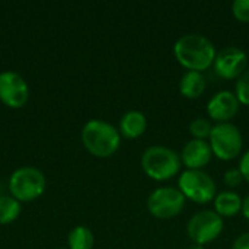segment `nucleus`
Segmentation results:
<instances>
[{
  "instance_id": "obj_15",
  "label": "nucleus",
  "mask_w": 249,
  "mask_h": 249,
  "mask_svg": "<svg viewBox=\"0 0 249 249\" xmlns=\"http://www.w3.org/2000/svg\"><path fill=\"white\" fill-rule=\"evenodd\" d=\"M206 90V79L200 71L188 70L179 80V92L188 99L200 98Z\"/></svg>"
},
{
  "instance_id": "obj_25",
  "label": "nucleus",
  "mask_w": 249,
  "mask_h": 249,
  "mask_svg": "<svg viewBox=\"0 0 249 249\" xmlns=\"http://www.w3.org/2000/svg\"><path fill=\"white\" fill-rule=\"evenodd\" d=\"M190 249H203V247H200V245H196V244H194V245H193Z\"/></svg>"
},
{
  "instance_id": "obj_23",
  "label": "nucleus",
  "mask_w": 249,
  "mask_h": 249,
  "mask_svg": "<svg viewBox=\"0 0 249 249\" xmlns=\"http://www.w3.org/2000/svg\"><path fill=\"white\" fill-rule=\"evenodd\" d=\"M232 249H249V232L238 236L232 245Z\"/></svg>"
},
{
  "instance_id": "obj_5",
  "label": "nucleus",
  "mask_w": 249,
  "mask_h": 249,
  "mask_svg": "<svg viewBox=\"0 0 249 249\" xmlns=\"http://www.w3.org/2000/svg\"><path fill=\"white\" fill-rule=\"evenodd\" d=\"M209 144L214 156L222 160L236 159L244 147V137L241 130L232 123H220L213 125Z\"/></svg>"
},
{
  "instance_id": "obj_6",
  "label": "nucleus",
  "mask_w": 249,
  "mask_h": 249,
  "mask_svg": "<svg viewBox=\"0 0 249 249\" xmlns=\"http://www.w3.org/2000/svg\"><path fill=\"white\" fill-rule=\"evenodd\" d=\"M178 187L185 198L198 204H207L213 201L217 196V187L214 179L203 169L184 171L179 175Z\"/></svg>"
},
{
  "instance_id": "obj_18",
  "label": "nucleus",
  "mask_w": 249,
  "mask_h": 249,
  "mask_svg": "<svg viewBox=\"0 0 249 249\" xmlns=\"http://www.w3.org/2000/svg\"><path fill=\"white\" fill-rule=\"evenodd\" d=\"M213 125L207 118L198 117L191 121L190 124V133L196 140H209L212 134Z\"/></svg>"
},
{
  "instance_id": "obj_11",
  "label": "nucleus",
  "mask_w": 249,
  "mask_h": 249,
  "mask_svg": "<svg viewBox=\"0 0 249 249\" xmlns=\"http://www.w3.org/2000/svg\"><path fill=\"white\" fill-rule=\"evenodd\" d=\"M238 96L231 90L217 92L207 104V114L212 120L220 123H229L239 112Z\"/></svg>"
},
{
  "instance_id": "obj_8",
  "label": "nucleus",
  "mask_w": 249,
  "mask_h": 249,
  "mask_svg": "<svg viewBox=\"0 0 249 249\" xmlns=\"http://www.w3.org/2000/svg\"><path fill=\"white\" fill-rule=\"evenodd\" d=\"M185 197L175 187H160L155 190L147 198V209L150 214L160 220H168L178 216L185 206Z\"/></svg>"
},
{
  "instance_id": "obj_4",
  "label": "nucleus",
  "mask_w": 249,
  "mask_h": 249,
  "mask_svg": "<svg viewBox=\"0 0 249 249\" xmlns=\"http://www.w3.org/2000/svg\"><path fill=\"white\" fill-rule=\"evenodd\" d=\"M47 181L44 174L34 166H23L16 169L9 179V191L19 203L34 201L45 191Z\"/></svg>"
},
{
  "instance_id": "obj_16",
  "label": "nucleus",
  "mask_w": 249,
  "mask_h": 249,
  "mask_svg": "<svg viewBox=\"0 0 249 249\" xmlns=\"http://www.w3.org/2000/svg\"><path fill=\"white\" fill-rule=\"evenodd\" d=\"M67 244L69 249H92L95 244V236L90 229L85 226H76L69 233Z\"/></svg>"
},
{
  "instance_id": "obj_3",
  "label": "nucleus",
  "mask_w": 249,
  "mask_h": 249,
  "mask_svg": "<svg viewBox=\"0 0 249 249\" xmlns=\"http://www.w3.org/2000/svg\"><path fill=\"white\" fill-rule=\"evenodd\" d=\"M181 165V156L166 146H150L142 155V168L144 174L155 181L174 178L178 175Z\"/></svg>"
},
{
  "instance_id": "obj_9",
  "label": "nucleus",
  "mask_w": 249,
  "mask_h": 249,
  "mask_svg": "<svg viewBox=\"0 0 249 249\" xmlns=\"http://www.w3.org/2000/svg\"><path fill=\"white\" fill-rule=\"evenodd\" d=\"M29 99V88L25 79L16 71L0 73V101L12 108L19 109L26 105Z\"/></svg>"
},
{
  "instance_id": "obj_19",
  "label": "nucleus",
  "mask_w": 249,
  "mask_h": 249,
  "mask_svg": "<svg viewBox=\"0 0 249 249\" xmlns=\"http://www.w3.org/2000/svg\"><path fill=\"white\" fill-rule=\"evenodd\" d=\"M236 80L238 82L235 85V95L238 96L239 104L249 107V70L241 74Z\"/></svg>"
},
{
  "instance_id": "obj_12",
  "label": "nucleus",
  "mask_w": 249,
  "mask_h": 249,
  "mask_svg": "<svg viewBox=\"0 0 249 249\" xmlns=\"http://www.w3.org/2000/svg\"><path fill=\"white\" fill-rule=\"evenodd\" d=\"M213 152L207 140H190L182 152H181V162L191 171H201L207 166L212 160Z\"/></svg>"
},
{
  "instance_id": "obj_21",
  "label": "nucleus",
  "mask_w": 249,
  "mask_h": 249,
  "mask_svg": "<svg viewBox=\"0 0 249 249\" xmlns=\"http://www.w3.org/2000/svg\"><path fill=\"white\" fill-rule=\"evenodd\" d=\"M223 181H225V184H226L228 187L235 188V187L241 185L242 181H245V179H244V177H242L239 168H232V169H228V171L225 172Z\"/></svg>"
},
{
  "instance_id": "obj_1",
  "label": "nucleus",
  "mask_w": 249,
  "mask_h": 249,
  "mask_svg": "<svg viewBox=\"0 0 249 249\" xmlns=\"http://www.w3.org/2000/svg\"><path fill=\"white\" fill-rule=\"evenodd\" d=\"M174 54L178 63L185 69L203 73L214 64L217 53L207 36L200 34H187L175 42Z\"/></svg>"
},
{
  "instance_id": "obj_17",
  "label": "nucleus",
  "mask_w": 249,
  "mask_h": 249,
  "mask_svg": "<svg viewBox=\"0 0 249 249\" xmlns=\"http://www.w3.org/2000/svg\"><path fill=\"white\" fill-rule=\"evenodd\" d=\"M20 214V203L10 197L3 196L0 197V225H10L13 223Z\"/></svg>"
},
{
  "instance_id": "obj_7",
  "label": "nucleus",
  "mask_w": 249,
  "mask_h": 249,
  "mask_svg": "<svg viewBox=\"0 0 249 249\" xmlns=\"http://www.w3.org/2000/svg\"><path fill=\"white\" fill-rule=\"evenodd\" d=\"M225 229L223 217L219 216L214 210H203L194 214L188 225H187V233L188 238L196 245H207L217 239L220 233Z\"/></svg>"
},
{
  "instance_id": "obj_20",
  "label": "nucleus",
  "mask_w": 249,
  "mask_h": 249,
  "mask_svg": "<svg viewBox=\"0 0 249 249\" xmlns=\"http://www.w3.org/2000/svg\"><path fill=\"white\" fill-rule=\"evenodd\" d=\"M232 13L239 22H249V0H235L232 3Z\"/></svg>"
},
{
  "instance_id": "obj_24",
  "label": "nucleus",
  "mask_w": 249,
  "mask_h": 249,
  "mask_svg": "<svg viewBox=\"0 0 249 249\" xmlns=\"http://www.w3.org/2000/svg\"><path fill=\"white\" fill-rule=\"evenodd\" d=\"M242 214L245 216V219L249 220V194L244 198V201H242Z\"/></svg>"
},
{
  "instance_id": "obj_22",
  "label": "nucleus",
  "mask_w": 249,
  "mask_h": 249,
  "mask_svg": "<svg viewBox=\"0 0 249 249\" xmlns=\"http://www.w3.org/2000/svg\"><path fill=\"white\" fill-rule=\"evenodd\" d=\"M239 171L244 177L245 181L249 182V150H247L244 153V156L241 158V162H239Z\"/></svg>"
},
{
  "instance_id": "obj_13",
  "label": "nucleus",
  "mask_w": 249,
  "mask_h": 249,
  "mask_svg": "<svg viewBox=\"0 0 249 249\" xmlns=\"http://www.w3.org/2000/svg\"><path fill=\"white\" fill-rule=\"evenodd\" d=\"M147 128V120L146 115L140 111H128L121 117L120 121V134L125 139H139L142 134H144Z\"/></svg>"
},
{
  "instance_id": "obj_14",
  "label": "nucleus",
  "mask_w": 249,
  "mask_h": 249,
  "mask_svg": "<svg viewBox=\"0 0 249 249\" xmlns=\"http://www.w3.org/2000/svg\"><path fill=\"white\" fill-rule=\"evenodd\" d=\"M242 198L235 191L219 193L214 198V212L222 217H232L242 212Z\"/></svg>"
},
{
  "instance_id": "obj_10",
  "label": "nucleus",
  "mask_w": 249,
  "mask_h": 249,
  "mask_svg": "<svg viewBox=\"0 0 249 249\" xmlns=\"http://www.w3.org/2000/svg\"><path fill=\"white\" fill-rule=\"evenodd\" d=\"M248 57L244 50L238 47H226L216 54L214 71L217 76L226 80L238 79L248 69Z\"/></svg>"
},
{
  "instance_id": "obj_2",
  "label": "nucleus",
  "mask_w": 249,
  "mask_h": 249,
  "mask_svg": "<svg viewBox=\"0 0 249 249\" xmlns=\"http://www.w3.org/2000/svg\"><path fill=\"white\" fill-rule=\"evenodd\" d=\"M82 143L85 149L96 158L112 156L121 144L120 131L102 120H90L82 128Z\"/></svg>"
}]
</instances>
